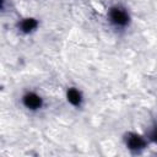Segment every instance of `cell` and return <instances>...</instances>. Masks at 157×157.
<instances>
[{
  "mask_svg": "<svg viewBox=\"0 0 157 157\" xmlns=\"http://www.w3.org/2000/svg\"><path fill=\"white\" fill-rule=\"evenodd\" d=\"M123 142L130 153L140 155L147 148L150 141H148L147 136H144V135L135 132V131H128L124 134Z\"/></svg>",
  "mask_w": 157,
  "mask_h": 157,
  "instance_id": "obj_2",
  "label": "cell"
},
{
  "mask_svg": "<svg viewBox=\"0 0 157 157\" xmlns=\"http://www.w3.org/2000/svg\"><path fill=\"white\" fill-rule=\"evenodd\" d=\"M65 98H66V102L76 109L82 108V105L85 103V96H83L82 91L76 86H70L66 88Z\"/></svg>",
  "mask_w": 157,
  "mask_h": 157,
  "instance_id": "obj_5",
  "label": "cell"
},
{
  "mask_svg": "<svg viewBox=\"0 0 157 157\" xmlns=\"http://www.w3.org/2000/svg\"><path fill=\"white\" fill-rule=\"evenodd\" d=\"M21 104L26 110H28L31 113H37L44 108L45 102L40 93L31 90V91H26L22 93Z\"/></svg>",
  "mask_w": 157,
  "mask_h": 157,
  "instance_id": "obj_3",
  "label": "cell"
},
{
  "mask_svg": "<svg viewBox=\"0 0 157 157\" xmlns=\"http://www.w3.org/2000/svg\"><path fill=\"white\" fill-rule=\"evenodd\" d=\"M107 20L114 28L125 29L131 23V15L125 6L120 4H114L107 10Z\"/></svg>",
  "mask_w": 157,
  "mask_h": 157,
  "instance_id": "obj_1",
  "label": "cell"
},
{
  "mask_svg": "<svg viewBox=\"0 0 157 157\" xmlns=\"http://www.w3.org/2000/svg\"><path fill=\"white\" fill-rule=\"evenodd\" d=\"M39 25H40V22L37 17L26 16V17L18 18L15 26H16V29L18 31V33H21L23 36H28V34L34 33L39 28Z\"/></svg>",
  "mask_w": 157,
  "mask_h": 157,
  "instance_id": "obj_4",
  "label": "cell"
},
{
  "mask_svg": "<svg viewBox=\"0 0 157 157\" xmlns=\"http://www.w3.org/2000/svg\"><path fill=\"white\" fill-rule=\"evenodd\" d=\"M147 139H148L150 142H155V144H157V128H153V129L148 132Z\"/></svg>",
  "mask_w": 157,
  "mask_h": 157,
  "instance_id": "obj_6",
  "label": "cell"
}]
</instances>
